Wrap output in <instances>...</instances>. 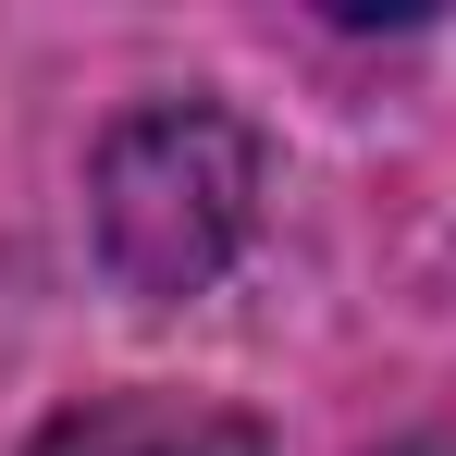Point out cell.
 <instances>
[{
  "label": "cell",
  "instance_id": "6da1fadb",
  "mask_svg": "<svg viewBox=\"0 0 456 456\" xmlns=\"http://www.w3.org/2000/svg\"><path fill=\"white\" fill-rule=\"evenodd\" d=\"M259 210V149L223 99H149L99 136V259L124 297H198L247 247Z\"/></svg>",
  "mask_w": 456,
  "mask_h": 456
},
{
  "label": "cell",
  "instance_id": "7a4b0ae2",
  "mask_svg": "<svg viewBox=\"0 0 456 456\" xmlns=\"http://www.w3.org/2000/svg\"><path fill=\"white\" fill-rule=\"evenodd\" d=\"M37 456H272V444L223 407H185V395H99L75 419H50Z\"/></svg>",
  "mask_w": 456,
  "mask_h": 456
}]
</instances>
